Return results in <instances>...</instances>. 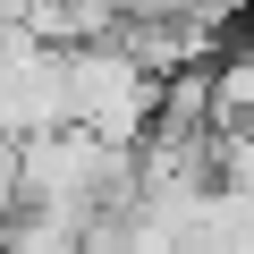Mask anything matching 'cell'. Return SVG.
I'll return each mask as SVG.
<instances>
[{"label": "cell", "instance_id": "cell-1", "mask_svg": "<svg viewBox=\"0 0 254 254\" xmlns=\"http://www.w3.org/2000/svg\"><path fill=\"white\" fill-rule=\"evenodd\" d=\"M9 220H17V144L0 136V229H9Z\"/></svg>", "mask_w": 254, "mask_h": 254}]
</instances>
